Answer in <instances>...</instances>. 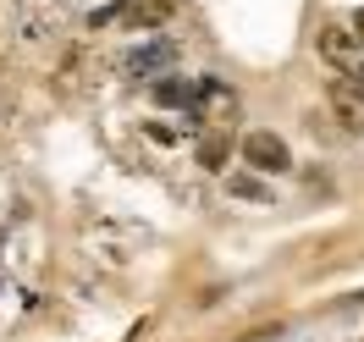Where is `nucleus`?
Returning a JSON list of instances; mask_svg holds the SVG:
<instances>
[{"label":"nucleus","instance_id":"nucleus-7","mask_svg":"<svg viewBox=\"0 0 364 342\" xmlns=\"http://www.w3.org/2000/svg\"><path fill=\"white\" fill-rule=\"evenodd\" d=\"M155 100H160V105H188V100H193V83H177V78L160 83V78H155Z\"/></svg>","mask_w":364,"mask_h":342},{"label":"nucleus","instance_id":"nucleus-1","mask_svg":"<svg viewBox=\"0 0 364 342\" xmlns=\"http://www.w3.org/2000/svg\"><path fill=\"white\" fill-rule=\"evenodd\" d=\"M331 116H337V127H348V133H364V89L359 83H331Z\"/></svg>","mask_w":364,"mask_h":342},{"label":"nucleus","instance_id":"nucleus-4","mask_svg":"<svg viewBox=\"0 0 364 342\" xmlns=\"http://www.w3.org/2000/svg\"><path fill=\"white\" fill-rule=\"evenodd\" d=\"M171 61H177V50L160 39V45L133 50V55H127V72H133V78H160V72H171Z\"/></svg>","mask_w":364,"mask_h":342},{"label":"nucleus","instance_id":"nucleus-5","mask_svg":"<svg viewBox=\"0 0 364 342\" xmlns=\"http://www.w3.org/2000/svg\"><path fill=\"white\" fill-rule=\"evenodd\" d=\"M353 45H359V39H353L348 28H320V55H326L331 67H348V61H353Z\"/></svg>","mask_w":364,"mask_h":342},{"label":"nucleus","instance_id":"nucleus-2","mask_svg":"<svg viewBox=\"0 0 364 342\" xmlns=\"http://www.w3.org/2000/svg\"><path fill=\"white\" fill-rule=\"evenodd\" d=\"M243 155H249V166H259V171H287V144L276 133H249L243 138Z\"/></svg>","mask_w":364,"mask_h":342},{"label":"nucleus","instance_id":"nucleus-8","mask_svg":"<svg viewBox=\"0 0 364 342\" xmlns=\"http://www.w3.org/2000/svg\"><path fill=\"white\" fill-rule=\"evenodd\" d=\"M232 193L237 199H271V188L259 183V177H232Z\"/></svg>","mask_w":364,"mask_h":342},{"label":"nucleus","instance_id":"nucleus-6","mask_svg":"<svg viewBox=\"0 0 364 342\" xmlns=\"http://www.w3.org/2000/svg\"><path fill=\"white\" fill-rule=\"evenodd\" d=\"M227 155H232V138L227 133H210L205 144H199V166H205V171H221Z\"/></svg>","mask_w":364,"mask_h":342},{"label":"nucleus","instance_id":"nucleus-3","mask_svg":"<svg viewBox=\"0 0 364 342\" xmlns=\"http://www.w3.org/2000/svg\"><path fill=\"white\" fill-rule=\"evenodd\" d=\"M171 17V0H122L116 6V23L122 28H160Z\"/></svg>","mask_w":364,"mask_h":342},{"label":"nucleus","instance_id":"nucleus-9","mask_svg":"<svg viewBox=\"0 0 364 342\" xmlns=\"http://www.w3.org/2000/svg\"><path fill=\"white\" fill-rule=\"evenodd\" d=\"M353 39H359V45H364V6H359V11H353Z\"/></svg>","mask_w":364,"mask_h":342}]
</instances>
